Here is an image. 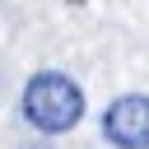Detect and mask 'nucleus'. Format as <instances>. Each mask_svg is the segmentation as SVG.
Masks as SVG:
<instances>
[{
  "label": "nucleus",
  "instance_id": "obj_2",
  "mask_svg": "<svg viewBox=\"0 0 149 149\" xmlns=\"http://www.w3.org/2000/svg\"><path fill=\"white\" fill-rule=\"evenodd\" d=\"M102 140L116 149H149V93H121L102 107Z\"/></svg>",
  "mask_w": 149,
  "mask_h": 149
},
{
  "label": "nucleus",
  "instance_id": "obj_1",
  "mask_svg": "<svg viewBox=\"0 0 149 149\" xmlns=\"http://www.w3.org/2000/svg\"><path fill=\"white\" fill-rule=\"evenodd\" d=\"M23 121L37 135H65L84 121V88L65 70H37L19 93Z\"/></svg>",
  "mask_w": 149,
  "mask_h": 149
}]
</instances>
